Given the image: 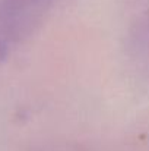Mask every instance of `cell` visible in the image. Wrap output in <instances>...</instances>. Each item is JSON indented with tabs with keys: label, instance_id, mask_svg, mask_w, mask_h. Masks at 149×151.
I'll return each instance as SVG.
<instances>
[{
	"label": "cell",
	"instance_id": "1",
	"mask_svg": "<svg viewBox=\"0 0 149 151\" xmlns=\"http://www.w3.org/2000/svg\"><path fill=\"white\" fill-rule=\"evenodd\" d=\"M139 34V40H138V46H142L145 50L149 49V22L142 28L138 31Z\"/></svg>",
	"mask_w": 149,
	"mask_h": 151
},
{
	"label": "cell",
	"instance_id": "2",
	"mask_svg": "<svg viewBox=\"0 0 149 151\" xmlns=\"http://www.w3.org/2000/svg\"><path fill=\"white\" fill-rule=\"evenodd\" d=\"M7 56V44L4 43V40L0 37V63L6 59Z\"/></svg>",
	"mask_w": 149,
	"mask_h": 151
}]
</instances>
